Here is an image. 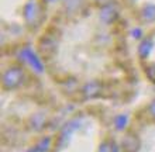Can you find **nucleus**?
<instances>
[{
    "mask_svg": "<svg viewBox=\"0 0 155 152\" xmlns=\"http://www.w3.org/2000/svg\"><path fill=\"white\" fill-rule=\"evenodd\" d=\"M24 79V73L20 68H10L8 70H6L3 75V85L6 89H14V87L20 86L21 82Z\"/></svg>",
    "mask_w": 155,
    "mask_h": 152,
    "instance_id": "obj_1",
    "label": "nucleus"
},
{
    "mask_svg": "<svg viewBox=\"0 0 155 152\" xmlns=\"http://www.w3.org/2000/svg\"><path fill=\"white\" fill-rule=\"evenodd\" d=\"M21 55H23V58H24L25 61H28L30 63L33 65V68H35L38 72H42V65H41V62L38 61V58L35 57V53H34L33 51L31 50H24L23 52H21Z\"/></svg>",
    "mask_w": 155,
    "mask_h": 152,
    "instance_id": "obj_2",
    "label": "nucleus"
},
{
    "mask_svg": "<svg viewBox=\"0 0 155 152\" xmlns=\"http://www.w3.org/2000/svg\"><path fill=\"white\" fill-rule=\"evenodd\" d=\"M24 14H25V18L28 23H33L37 17V6L35 3H28L25 6V10H24Z\"/></svg>",
    "mask_w": 155,
    "mask_h": 152,
    "instance_id": "obj_3",
    "label": "nucleus"
},
{
    "mask_svg": "<svg viewBox=\"0 0 155 152\" xmlns=\"http://www.w3.org/2000/svg\"><path fill=\"white\" fill-rule=\"evenodd\" d=\"M116 17V11L113 6H106V7L102 10V18L104 21H111Z\"/></svg>",
    "mask_w": 155,
    "mask_h": 152,
    "instance_id": "obj_4",
    "label": "nucleus"
},
{
    "mask_svg": "<svg viewBox=\"0 0 155 152\" xmlns=\"http://www.w3.org/2000/svg\"><path fill=\"white\" fill-rule=\"evenodd\" d=\"M151 48H152V42L151 41H144L143 44H141V47H140V55L143 58H147L148 53L151 52Z\"/></svg>",
    "mask_w": 155,
    "mask_h": 152,
    "instance_id": "obj_5",
    "label": "nucleus"
},
{
    "mask_svg": "<svg viewBox=\"0 0 155 152\" xmlns=\"http://www.w3.org/2000/svg\"><path fill=\"white\" fill-rule=\"evenodd\" d=\"M143 16L145 20L154 21L155 20V6H148L143 10Z\"/></svg>",
    "mask_w": 155,
    "mask_h": 152,
    "instance_id": "obj_6",
    "label": "nucleus"
},
{
    "mask_svg": "<svg viewBox=\"0 0 155 152\" xmlns=\"http://www.w3.org/2000/svg\"><path fill=\"white\" fill-rule=\"evenodd\" d=\"M116 123H117V127H118V128H123V125H124V124L127 123V118H126V117L117 118V121H116Z\"/></svg>",
    "mask_w": 155,
    "mask_h": 152,
    "instance_id": "obj_7",
    "label": "nucleus"
},
{
    "mask_svg": "<svg viewBox=\"0 0 155 152\" xmlns=\"http://www.w3.org/2000/svg\"><path fill=\"white\" fill-rule=\"evenodd\" d=\"M150 110H151V113H152V114L155 115V102H154V103H152V104H151V107H150Z\"/></svg>",
    "mask_w": 155,
    "mask_h": 152,
    "instance_id": "obj_8",
    "label": "nucleus"
},
{
    "mask_svg": "<svg viewBox=\"0 0 155 152\" xmlns=\"http://www.w3.org/2000/svg\"><path fill=\"white\" fill-rule=\"evenodd\" d=\"M133 34H134L135 37H140V35H141V31H140V30H138V31L135 30V31H134V33H133Z\"/></svg>",
    "mask_w": 155,
    "mask_h": 152,
    "instance_id": "obj_9",
    "label": "nucleus"
}]
</instances>
